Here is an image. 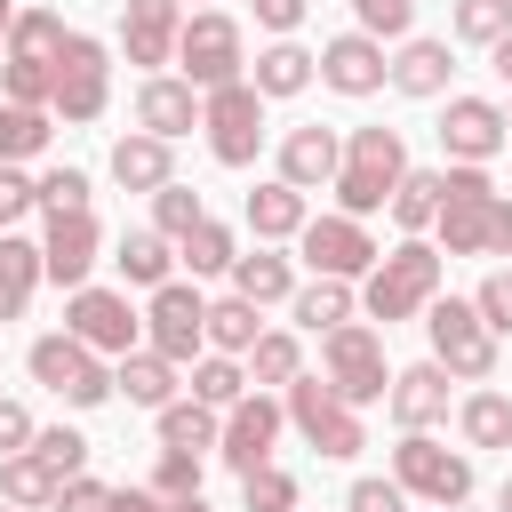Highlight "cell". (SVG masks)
Returning a JSON list of instances; mask_svg holds the SVG:
<instances>
[{
  "label": "cell",
  "instance_id": "cell-1",
  "mask_svg": "<svg viewBox=\"0 0 512 512\" xmlns=\"http://www.w3.org/2000/svg\"><path fill=\"white\" fill-rule=\"evenodd\" d=\"M496 208H504V192L488 184V168L448 160L440 168V216H432L440 256H496Z\"/></svg>",
  "mask_w": 512,
  "mask_h": 512
},
{
  "label": "cell",
  "instance_id": "cell-2",
  "mask_svg": "<svg viewBox=\"0 0 512 512\" xmlns=\"http://www.w3.org/2000/svg\"><path fill=\"white\" fill-rule=\"evenodd\" d=\"M440 296V248L424 240V232H408L392 256H376L368 272H360V304H368V320H416L424 304Z\"/></svg>",
  "mask_w": 512,
  "mask_h": 512
},
{
  "label": "cell",
  "instance_id": "cell-3",
  "mask_svg": "<svg viewBox=\"0 0 512 512\" xmlns=\"http://www.w3.org/2000/svg\"><path fill=\"white\" fill-rule=\"evenodd\" d=\"M400 176H408V144H400V128H352L328 192L344 200V216H376V208L392 200Z\"/></svg>",
  "mask_w": 512,
  "mask_h": 512
},
{
  "label": "cell",
  "instance_id": "cell-4",
  "mask_svg": "<svg viewBox=\"0 0 512 512\" xmlns=\"http://www.w3.org/2000/svg\"><path fill=\"white\" fill-rule=\"evenodd\" d=\"M56 48H64V16H56V8H16L8 48H0V96H8V104H40V112H48Z\"/></svg>",
  "mask_w": 512,
  "mask_h": 512
},
{
  "label": "cell",
  "instance_id": "cell-5",
  "mask_svg": "<svg viewBox=\"0 0 512 512\" xmlns=\"http://www.w3.org/2000/svg\"><path fill=\"white\" fill-rule=\"evenodd\" d=\"M424 328H432V360H440L456 384H488V376H496V328L480 320L472 296H432V304H424Z\"/></svg>",
  "mask_w": 512,
  "mask_h": 512
},
{
  "label": "cell",
  "instance_id": "cell-6",
  "mask_svg": "<svg viewBox=\"0 0 512 512\" xmlns=\"http://www.w3.org/2000/svg\"><path fill=\"white\" fill-rule=\"evenodd\" d=\"M104 96H112V48H104L96 32H64L56 80H48V112H56L64 128H88V120L104 112Z\"/></svg>",
  "mask_w": 512,
  "mask_h": 512
},
{
  "label": "cell",
  "instance_id": "cell-7",
  "mask_svg": "<svg viewBox=\"0 0 512 512\" xmlns=\"http://www.w3.org/2000/svg\"><path fill=\"white\" fill-rule=\"evenodd\" d=\"M320 384H328L336 400H352V408L384 400V384H392V368H384V336L360 328V320L328 328V336H320Z\"/></svg>",
  "mask_w": 512,
  "mask_h": 512
},
{
  "label": "cell",
  "instance_id": "cell-8",
  "mask_svg": "<svg viewBox=\"0 0 512 512\" xmlns=\"http://www.w3.org/2000/svg\"><path fill=\"white\" fill-rule=\"evenodd\" d=\"M32 384H48L64 408H96V400H112V368H104V352H88L72 328L64 336H32Z\"/></svg>",
  "mask_w": 512,
  "mask_h": 512
},
{
  "label": "cell",
  "instance_id": "cell-9",
  "mask_svg": "<svg viewBox=\"0 0 512 512\" xmlns=\"http://www.w3.org/2000/svg\"><path fill=\"white\" fill-rule=\"evenodd\" d=\"M392 480H400V496H424V504L456 512V504L472 496V456H464V448H440V440H424V432H400Z\"/></svg>",
  "mask_w": 512,
  "mask_h": 512
},
{
  "label": "cell",
  "instance_id": "cell-10",
  "mask_svg": "<svg viewBox=\"0 0 512 512\" xmlns=\"http://www.w3.org/2000/svg\"><path fill=\"white\" fill-rule=\"evenodd\" d=\"M176 64H184V80L208 96V88H224V80H248V48H240V24L224 16V8H200V16H184V32H176Z\"/></svg>",
  "mask_w": 512,
  "mask_h": 512
},
{
  "label": "cell",
  "instance_id": "cell-11",
  "mask_svg": "<svg viewBox=\"0 0 512 512\" xmlns=\"http://www.w3.org/2000/svg\"><path fill=\"white\" fill-rule=\"evenodd\" d=\"M288 424L304 432V448H320V456H360L368 448V432H360V408L352 400H336L320 376H288Z\"/></svg>",
  "mask_w": 512,
  "mask_h": 512
},
{
  "label": "cell",
  "instance_id": "cell-12",
  "mask_svg": "<svg viewBox=\"0 0 512 512\" xmlns=\"http://www.w3.org/2000/svg\"><path fill=\"white\" fill-rule=\"evenodd\" d=\"M200 128H208V152H216L224 168H248L256 144H264V96H256L248 80H224V88L200 96Z\"/></svg>",
  "mask_w": 512,
  "mask_h": 512
},
{
  "label": "cell",
  "instance_id": "cell-13",
  "mask_svg": "<svg viewBox=\"0 0 512 512\" xmlns=\"http://www.w3.org/2000/svg\"><path fill=\"white\" fill-rule=\"evenodd\" d=\"M296 256L320 272V280H360L384 248L368 240V224L360 216H304V232H296Z\"/></svg>",
  "mask_w": 512,
  "mask_h": 512
},
{
  "label": "cell",
  "instance_id": "cell-14",
  "mask_svg": "<svg viewBox=\"0 0 512 512\" xmlns=\"http://www.w3.org/2000/svg\"><path fill=\"white\" fill-rule=\"evenodd\" d=\"M64 328L88 344V352H104V360H120V352H136V312H128V296L120 288H96V280H80L72 288V304H64Z\"/></svg>",
  "mask_w": 512,
  "mask_h": 512
},
{
  "label": "cell",
  "instance_id": "cell-15",
  "mask_svg": "<svg viewBox=\"0 0 512 512\" xmlns=\"http://www.w3.org/2000/svg\"><path fill=\"white\" fill-rule=\"evenodd\" d=\"M280 424H288V408H280L272 392H240V400L224 408V424H216V456H224L232 472H256V464H272Z\"/></svg>",
  "mask_w": 512,
  "mask_h": 512
},
{
  "label": "cell",
  "instance_id": "cell-16",
  "mask_svg": "<svg viewBox=\"0 0 512 512\" xmlns=\"http://www.w3.org/2000/svg\"><path fill=\"white\" fill-rule=\"evenodd\" d=\"M144 336H152V352L160 360H192L200 344H208V304H200V288H184V280H160L152 288V312H144Z\"/></svg>",
  "mask_w": 512,
  "mask_h": 512
},
{
  "label": "cell",
  "instance_id": "cell-17",
  "mask_svg": "<svg viewBox=\"0 0 512 512\" xmlns=\"http://www.w3.org/2000/svg\"><path fill=\"white\" fill-rule=\"evenodd\" d=\"M96 248H104L96 216H88V208H56V216H48V232H40V272H48V280H64V288H80V280L96 272Z\"/></svg>",
  "mask_w": 512,
  "mask_h": 512
},
{
  "label": "cell",
  "instance_id": "cell-18",
  "mask_svg": "<svg viewBox=\"0 0 512 512\" xmlns=\"http://www.w3.org/2000/svg\"><path fill=\"white\" fill-rule=\"evenodd\" d=\"M384 64H392V56H384L376 32H336V40L312 56V72H320L336 96H376V88H384Z\"/></svg>",
  "mask_w": 512,
  "mask_h": 512
},
{
  "label": "cell",
  "instance_id": "cell-19",
  "mask_svg": "<svg viewBox=\"0 0 512 512\" xmlns=\"http://www.w3.org/2000/svg\"><path fill=\"white\" fill-rule=\"evenodd\" d=\"M496 144H504V104H488V96H448V112H440V152L488 168Z\"/></svg>",
  "mask_w": 512,
  "mask_h": 512
},
{
  "label": "cell",
  "instance_id": "cell-20",
  "mask_svg": "<svg viewBox=\"0 0 512 512\" xmlns=\"http://www.w3.org/2000/svg\"><path fill=\"white\" fill-rule=\"evenodd\" d=\"M136 128H144V136H160V144L192 136V128H200V88H192V80H176V72H152V80L136 88Z\"/></svg>",
  "mask_w": 512,
  "mask_h": 512
},
{
  "label": "cell",
  "instance_id": "cell-21",
  "mask_svg": "<svg viewBox=\"0 0 512 512\" xmlns=\"http://www.w3.org/2000/svg\"><path fill=\"white\" fill-rule=\"evenodd\" d=\"M336 160H344V136H336V128H320V120H304V128H288V136H280V184H296V192L336 184Z\"/></svg>",
  "mask_w": 512,
  "mask_h": 512
},
{
  "label": "cell",
  "instance_id": "cell-22",
  "mask_svg": "<svg viewBox=\"0 0 512 512\" xmlns=\"http://www.w3.org/2000/svg\"><path fill=\"white\" fill-rule=\"evenodd\" d=\"M176 32H184V8H176V0H128V8H120V48H128V64H176Z\"/></svg>",
  "mask_w": 512,
  "mask_h": 512
},
{
  "label": "cell",
  "instance_id": "cell-23",
  "mask_svg": "<svg viewBox=\"0 0 512 512\" xmlns=\"http://www.w3.org/2000/svg\"><path fill=\"white\" fill-rule=\"evenodd\" d=\"M384 400H392V424H400V432H424V424L448 416V368H440V360H416V368H400V376L384 384Z\"/></svg>",
  "mask_w": 512,
  "mask_h": 512
},
{
  "label": "cell",
  "instance_id": "cell-24",
  "mask_svg": "<svg viewBox=\"0 0 512 512\" xmlns=\"http://www.w3.org/2000/svg\"><path fill=\"white\" fill-rule=\"evenodd\" d=\"M448 72H456L448 40H400V56L384 64V80H392L400 96H440V88H448Z\"/></svg>",
  "mask_w": 512,
  "mask_h": 512
},
{
  "label": "cell",
  "instance_id": "cell-25",
  "mask_svg": "<svg viewBox=\"0 0 512 512\" xmlns=\"http://www.w3.org/2000/svg\"><path fill=\"white\" fill-rule=\"evenodd\" d=\"M168 176H176V160H168V144H160V136H144V128H136V136H120V144H112V184H120V192H160Z\"/></svg>",
  "mask_w": 512,
  "mask_h": 512
},
{
  "label": "cell",
  "instance_id": "cell-26",
  "mask_svg": "<svg viewBox=\"0 0 512 512\" xmlns=\"http://www.w3.org/2000/svg\"><path fill=\"white\" fill-rule=\"evenodd\" d=\"M112 264H120V280H128V288H160V280H168V264H176V240H168V232H152V224H128V232H120V248H112Z\"/></svg>",
  "mask_w": 512,
  "mask_h": 512
},
{
  "label": "cell",
  "instance_id": "cell-27",
  "mask_svg": "<svg viewBox=\"0 0 512 512\" xmlns=\"http://www.w3.org/2000/svg\"><path fill=\"white\" fill-rule=\"evenodd\" d=\"M112 392H128L136 408H168V400H176V360H160L152 344H144V352H120Z\"/></svg>",
  "mask_w": 512,
  "mask_h": 512
},
{
  "label": "cell",
  "instance_id": "cell-28",
  "mask_svg": "<svg viewBox=\"0 0 512 512\" xmlns=\"http://www.w3.org/2000/svg\"><path fill=\"white\" fill-rule=\"evenodd\" d=\"M40 280H48V272H40V240L0 232V320H24V304H32Z\"/></svg>",
  "mask_w": 512,
  "mask_h": 512
},
{
  "label": "cell",
  "instance_id": "cell-29",
  "mask_svg": "<svg viewBox=\"0 0 512 512\" xmlns=\"http://www.w3.org/2000/svg\"><path fill=\"white\" fill-rule=\"evenodd\" d=\"M248 88L272 104V96H296V88H312V48H296V40H272L264 56H256V72H248Z\"/></svg>",
  "mask_w": 512,
  "mask_h": 512
},
{
  "label": "cell",
  "instance_id": "cell-30",
  "mask_svg": "<svg viewBox=\"0 0 512 512\" xmlns=\"http://www.w3.org/2000/svg\"><path fill=\"white\" fill-rule=\"evenodd\" d=\"M248 224H256V240H296V232H304V192L280 184V176L256 184V192H248Z\"/></svg>",
  "mask_w": 512,
  "mask_h": 512
},
{
  "label": "cell",
  "instance_id": "cell-31",
  "mask_svg": "<svg viewBox=\"0 0 512 512\" xmlns=\"http://www.w3.org/2000/svg\"><path fill=\"white\" fill-rule=\"evenodd\" d=\"M232 296H248L256 312H264V304H280V296H296V272H288V256H272V248H256V256H232Z\"/></svg>",
  "mask_w": 512,
  "mask_h": 512
},
{
  "label": "cell",
  "instance_id": "cell-32",
  "mask_svg": "<svg viewBox=\"0 0 512 512\" xmlns=\"http://www.w3.org/2000/svg\"><path fill=\"white\" fill-rule=\"evenodd\" d=\"M48 496H56V472H48V456H40V448H16V456H0V504L48 512Z\"/></svg>",
  "mask_w": 512,
  "mask_h": 512
},
{
  "label": "cell",
  "instance_id": "cell-33",
  "mask_svg": "<svg viewBox=\"0 0 512 512\" xmlns=\"http://www.w3.org/2000/svg\"><path fill=\"white\" fill-rule=\"evenodd\" d=\"M392 224L400 232H432V216H440V168H408L400 184H392Z\"/></svg>",
  "mask_w": 512,
  "mask_h": 512
},
{
  "label": "cell",
  "instance_id": "cell-34",
  "mask_svg": "<svg viewBox=\"0 0 512 512\" xmlns=\"http://www.w3.org/2000/svg\"><path fill=\"white\" fill-rule=\"evenodd\" d=\"M456 432H464V448H512V400L504 392H472L456 408Z\"/></svg>",
  "mask_w": 512,
  "mask_h": 512
},
{
  "label": "cell",
  "instance_id": "cell-35",
  "mask_svg": "<svg viewBox=\"0 0 512 512\" xmlns=\"http://www.w3.org/2000/svg\"><path fill=\"white\" fill-rule=\"evenodd\" d=\"M48 136H56V112L0 96V160H32V152H48Z\"/></svg>",
  "mask_w": 512,
  "mask_h": 512
},
{
  "label": "cell",
  "instance_id": "cell-36",
  "mask_svg": "<svg viewBox=\"0 0 512 512\" xmlns=\"http://www.w3.org/2000/svg\"><path fill=\"white\" fill-rule=\"evenodd\" d=\"M160 416V448H216V408L208 400H168V408H152Z\"/></svg>",
  "mask_w": 512,
  "mask_h": 512
},
{
  "label": "cell",
  "instance_id": "cell-37",
  "mask_svg": "<svg viewBox=\"0 0 512 512\" xmlns=\"http://www.w3.org/2000/svg\"><path fill=\"white\" fill-rule=\"evenodd\" d=\"M288 304H296V320H304L312 336H328V328L352 320V280H312V288H296Z\"/></svg>",
  "mask_w": 512,
  "mask_h": 512
},
{
  "label": "cell",
  "instance_id": "cell-38",
  "mask_svg": "<svg viewBox=\"0 0 512 512\" xmlns=\"http://www.w3.org/2000/svg\"><path fill=\"white\" fill-rule=\"evenodd\" d=\"M288 376H304V344L288 328H264L248 344V384H288Z\"/></svg>",
  "mask_w": 512,
  "mask_h": 512
},
{
  "label": "cell",
  "instance_id": "cell-39",
  "mask_svg": "<svg viewBox=\"0 0 512 512\" xmlns=\"http://www.w3.org/2000/svg\"><path fill=\"white\" fill-rule=\"evenodd\" d=\"M248 392V368L232 360V352H208V360H192V400H208V408H232Z\"/></svg>",
  "mask_w": 512,
  "mask_h": 512
},
{
  "label": "cell",
  "instance_id": "cell-40",
  "mask_svg": "<svg viewBox=\"0 0 512 512\" xmlns=\"http://www.w3.org/2000/svg\"><path fill=\"white\" fill-rule=\"evenodd\" d=\"M176 256H184L192 272H232V256H240V248H232V232H224L216 216H200V224L176 240Z\"/></svg>",
  "mask_w": 512,
  "mask_h": 512
},
{
  "label": "cell",
  "instance_id": "cell-41",
  "mask_svg": "<svg viewBox=\"0 0 512 512\" xmlns=\"http://www.w3.org/2000/svg\"><path fill=\"white\" fill-rule=\"evenodd\" d=\"M264 328H256V304L248 296H224V304H208V344L216 352H248Z\"/></svg>",
  "mask_w": 512,
  "mask_h": 512
},
{
  "label": "cell",
  "instance_id": "cell-42",
  "mask_svg": "<svg viewBox=\"0 0 512 512\" xmlns=\"http://www.w3.org/2000/svg\"><path fill=\"white\" fill-rule=\"evenodd\" d=\"M200 216H208V208H200V192H192V184H176V176H168V184L152 192V232H168V240H184V232H192Z\"/></svg>",
  "mask_w": 512,
  "mask_h": 512
},
{
  "label": "cell",
  "instance_id": "cell-43",
  "mask_svg": "<svg viewBox=\"0 0 512 512\" xmlns=\"http://www.w3.org/2000/svg\"><path fill=\"white\" fill-rule=\"evenodd\" d=\"M504 32H512V0H456V40L496 48Z\"/></svg>",
  "mask_w": 512,
  "mask_h": 512
},
{
  "label": "cell",
  "instance_id": "cell-44",
  "mask_svg": "<svg viewBox=\"0 0 512 512\" xmlns=\"http://www.w3.org/2000/svg\"><path fill=\"white\" fill-rule=\"evenodd\" d=\"M288 504H296V480H288L280 464L240 472V512H288Z\"/></svg>",
  "mask_w": 512,
  "mask_h": 512
},
{
  "label": "cell",
  "instance_id": "cell-45",
  "mask_svg": "<svg viewBox=\"0 0 512 512\" xmlns=\"http://www.w3.org/2000/svg\"><path fill=\"white\" fill-rule=\"evenodd\" d=\"M144 488H160L168 504L200 496V456H192V448H160V464H152V480H144Z\"/></svg>",
  "mask_w": 512,
  "mask_h": 512
},
{
  "label": "cell",
  "instance_id": "cell-46",
  "mask_svg": "<svg viewBox=\"0 0 512 512\" xmlns=\"http://www.w3.org/2000/svg\"><path fill=\"white\" fill-rule=\"evenodd\" d=\"M32 448L48 456V472H56V480H72V472H88V456H96V448H88V440H80L72 424H56V432H32Z\"/></svg>",
  "mask_w": 512,
  "mask_h": 512
},
{
  "label": "cell",
  "instance_id": "cell-47",
  "mask_svg": "<svg viewBox=\"0 0 512 512\" xmlns=\"http://www.w3.org/2000/svg\"><path fill=\"white\" fill-rule=\"evenodd\" d=\"M352 16H360V32H376V40H408L416 0H352Z\"/></svg>",
  "mask_w": 512,
  "mask_h": 512
},
{
  "label": "cell",
  "instance_id": "cell-48",
  "mask_svg": "<svg viewBox=\"0 0 512 512\" xmlns=\"http://www.w3.org/2000/svg\"><path fill=\"white\" fill-rule=\"evenodd\" d=\"M32 208H40V184H32L16 160H0V232H8L16 216H32Z\"/></svg>",
  "mask_w": 512,
  "mask_h": 512
},
{
  "label": "cell",
  "instance_id": "cell-49",
  "mask_svg": "<svg viewBox=\"0 0 512 512\" xmlns=\"http://www.w3.org/2000/svg\"><path fill=\"white\" fill-rule=\"evenodd\" d=\"M40 184V208L56 216V208H88V176L80 168H48V176H32Z\"/></svg>",
  "mask_w": 512,
  "mask_h": 512
},
{
  "label": "cell",
  "instance_id": "cell-50",
  "mask_svg": "<svg viewBox=\"0 0 512 512\" xmlns=\"http://www.w3.org/2000/svg\"><path fill=\"white\" fill-rule=\"evenodd\" d=\"M472 304H480V320H488V328H496V336H512V272H488V280H480V296H472Z\"/></svg>",
  "mask_w": 512,
  "mask_h": 512
},
{
  "label": "cell",
  "instance_id": "cell-51",
  "mask_svg": "<svg viewBox=\"0 0 512 512\" xmlns=\"http://www.w3.org/2000/svg\"><path fill=\"white\" fill-rule=\"evenodd\" d=\"M104 496H112L104 480H88V472H72V480H56V496H48V504H56V512H104Z\"/></svg>",
  "mask_w": 512,
  "mask_h": 512
},
{
  "label": "cell",
  "instance_id": "cell-52",
  "mask_svg": "<svg viewBox=\"0 0 512 512\" xmlns=\"http://www.w3.org/2000/svg\"><path fill=\"white\" fill-rule=\"evenodd\" d=\"M344 512H408V496H400V480H352Z\"/></svg>",
  "mask_w": 512,
  "mask_h": 512
},
{
  "label": "cell",
  "instance_id": "cell-53",
  "mask_svg": "<svg viewBox=\"0 0 512 512\" xmlns=\"http://www.w3.org/2000/svg\"><path fill=\"white\" fill-rule=\"evenodd\" d=\"M32 432H40V424H32V408H24V400H0V456L32 448Z\"/></svg>",
  "mask_w": 512,
  "mask_h": 512
},
{
  "label": "cell",
  "instance_id": "cell-54",
  "mask_svg": "<svg viewBox=\"0 0 512 512\" xmlns=\"http://www.w3.org/2000/svg\"><path fill=\"white\" fill-rule=\"evenodd\" d=\"M248 8H256V24H264V32H280V40L304 24V0H248Z\"/></svg>",
  "mask_w": 512,
  "mask_h": 512
},
{
  "label": "cell",
  "instance_id": "cell-55",
  "mask_svg": "<svg viewBox=\"0 0 512 512\" xmlns=\"http://www.w3.org/2000/svg\"><path fill=\"white\" fill-rule=\"evenodd\" d=\"M104 512H176V504H168L160 488H112V496H104Z\"/></svg>",
  "mask_w": 512,
  "mask_h": 512
},
{
  "label": "cell",
  "instance_id": "cell-56",
  "mask_svg": "<svg viewBox=\"0 0 512 512\" xmlns=\"http://www.w3.org/2000/svg\"><path fill=\"white\" fill-rule=\"evenodd\" d=\"M488 64H496V80H512V32H504V40L488 48Z\"/></svg>",
  "mask_w": 512,
  "mask_h": 512
},
{
  "label": "cell",
  "instance_id": "cell-57",
  "mask_svg": "<svg viewBox=\"0 0 512 512\" xmlns=\"http://www.w3.org/2000/svg\"><path fill=\"white\" fill-rule=\"evenodd\" d=\"M8 24H16V8H8V0H0V48H8Z\"/></svg>",
  "mask_w": 512,
  "mask_h": 512
},
{
  "label": "cell",
  "instance_id": "cell-58",
  "mask_svg": "<svg viewBox=\"0 0 512 512\" xmlns=\"http://www.w3.org/2000/svg\"><path fill=\"white\" fill-rule=\"evenodd\" d=\"M496 512H512V480H504V488H496Z\"/></svg>",
  "mask_w": 512,
  "mask_h": 512
},
{
  "label": "cell",
  "instance_id": "cell-59",
  "mask_svg": "<svg viewBox=\"0 0 512 512\" xmlns=\"http://www.w3.org/2000/svg\"><path fill=\"white\" fill-rule=\"evenodd\" d=\"M176 512H208V496H184V504H176Z\"/></svg>",
  "mask_w": 512,
  "mask_h": 512
},
{
  "label": "cell",
  "instance_id": "cell-60",
  "mask_svg": "<svg viewBox=\"0 0 512 512\" xmlns=\"http://www.w3.org/2000/svg\"><path fill=\"white\" fill-rule=\"evenodd\" d=\"M504 136H512V104H504Z\"/></svg>",
  "mask_w": 512,
  "mask_h": 512
},
{
  "label": "cell",
  "instance_id": "cell-61",
  "mask_svg": "<svg viewBox=\"0 0 512 512\" xmlns=\"http://www.w3.org/2000/svg\"><path fill=\"white\" fill-rule=\"evenodd\" d=\"M0 512H24V504H0Z\"/></svg>",
  "mask_w": 512,
  "mask_h": 512
},
{
  "label": "cell",
  "instance_id": "cell-62",
  "mask_svg": "<svg viewBox=\"0 0 512 512\" xmlns=\"http://www.w3.org/2000/svg\"><path fill=\"white\" fill-rule=\"evenodd\" d=\"M288 512H296V504H288Z\"/></svg>",
  "mask_w": 512,
  "mask_h": 512
}]
</instances>
